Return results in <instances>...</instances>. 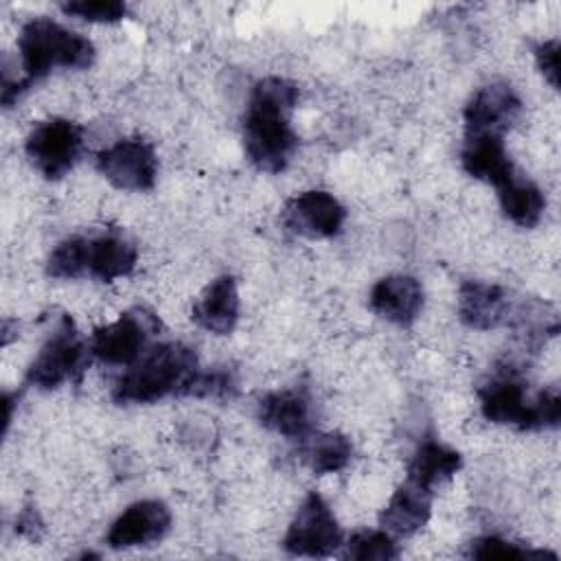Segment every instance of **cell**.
<instances>
[{
    "label": "cell",
    "instance_id": "6da1fadb",
    "mask_svg": "<svg viewBox=\"0 0 561 561\" xmlns=\"http://www.w3.org/2000/svg\"><path fill=\"white\" fill-rule=\"evenodd\" d=\"M300 90L283 77L259 79L250 92L243 116V149L248 160L267 173H280L298 149V136L289 125Z\"/></svg>",
    "mask_w": 561,
    "mask_h": 561
},
{
    "label": "cell",
    "instance_id": "7a4b0ae2",
    "mask_svg": "<svg viewBox=\"0 0 561 561\" xmlns=\"http://www.w3.org/2000/svg\"><path fill=\"white\" fill-rule=\"evenodd\" d=\"M24 77L4 81L2 105L9 107L24 90L37 79L46 77L53 68L81 70L94 61V46L81 33L68 31L48 18L28 20L18 37Z\"/></svg>",
    "mask_w": 561,
    "mask_h": 561
},
{
    "label": "cell",
    "instance_id": "3957f363",
    "mask_svg": "<svg viewBox=\"0 0 561 561\" xmlns=\"http://www.w3.org/2000/svg\"><path fill=\"white\" fill-rule=\"evenodd\" d=\"M197 355L182 342H160L145 351L114 383L112 399L121 405L153 403L182 394L197 370Z\"/></svg>",
    "mask_w": 561,
    "mask_h": 561
},
{
    "label": "cell",
    "instance_id": "277c9868",
    "mask_svg": "<svg viewBox=\"0 0 561 561\" xmlns=\"http://www.w3.org/2000/svg\"><path fill=\"white\" fill-rule=\"evenodd\" d=\"M478 397L484 419L500 425H513L517 430H543L557 427L561 419V397L557 388L543 390L530 399L524 383L511 373H502L486 381L478 390Z\"/></svg>",
    "mask_w": 561,
    "mask_h": 561
},
{
    "label": "cell",
    "instance_id": "5b68a950",
    "mask_svg": "<svg viewBox=\"0 0 561 561\" xmlns=\"http://www.w3.org/2000/svg\"><path fill=\"white\" fill-rule=\"evenodd\" d=\"M90 344L83 342L75 322L64 316L55 333L44 342L26 368V383L39 390H55L64 381L79 379L90 364Z\"/></svg>",
    "mask_w": 561,
    "mask_h": 561
},
{
    "label": "cell",
    "instance_id": "8992f818",
    "mask_svg": "<svg viewBox=\"0 0 561 561\" xmlns=\"http://www.w3.org/2000/svg\"><path fill=\"white\" fill-rule=\"evenodd\" d=\"M83 149V129L68 118H48L31 129L24 151L31 164L46 178H64L79 160Z\"/></svg>",
    "mask_w": 561,
    "mask_h": 561
},
{
    "label": "cell",
    "instance_id": "52a82bcc",
    "mask_svg": "<svg viewBox=\"0 0 561 561\" xmlns=\"http://www.w3.org/2000/svg\"><path fill=\"white\" fill-rule=\"evenodd\" d=\"M340 546H344V539L333 511L320 493L311 491L296 511L283 537V548L296 557H329Z\"/></svg>",
    "mask_w": 561,
    "mask_h": 561
},
{
    "label": "cell",
    "instance_id": "ba28073f",
    "mask_svg": "<svg viewBox=\"0 0 561 561\" xmlns=\"http://www.w3.org/2000/svg\"><path fill=\"white\" fill-rule=\"evenodd\" d=\"M158 327V318L147 309L125 311L118 320L94 329L90 351L105 364L131 366L145 353V346Z\"/></svg>",
    "mask_w": 561,
    "mask_h": 561
},
{
    "label": "cell",
    "instance_id": "9c48e42d",
    "mask_svg": "<svg viewBox=\"0 0 561 561\" xmlns=\"http://www.w3.org/2000/svg\"><path fill=\"white\" fill-rule=\"evenodd\" d=\"M96 169L116 188L149 191L156 184L158 158L147 140L125 138L96 153Z\"/></svg>",
    "mask_w": 561,
    "mask_h": 561
},
{
    "label": "cell",
    "instance_id": "30bf717a",
    "mask_svg": "<svg viewBox=\"0 0 561 561\" xmlns=\"http://www.w3.org/2000/svg\"><path fill=\"white\" fill-rule=\"evenodd\" d=\"M522 114V99L502 81L478 88L465 105V136H504Z\"/></svg>",
    "mask_w": 561,
    "mask_h": 561
},
{
    "label": "cell",
    "instance_id": "8fae6325",
    "mask_svg": "<svg viewBox=\"0 0 561 561\" xmlns=\"http://www.w3.org/2000/svg\"><path fill=\"white\" fill-rule=\"evenodd\" d=\"M280 219L283 226L294 234L329 239L342 230L346 221V208L327 191H305L287 199Z\"/></svg>",
    "mask_w": 561,
    "mask_h": 561
},
{
    "label": "cell",
    "instance_id": "7c38bea8",
    "mask_svg": "<svg viewBox=\"0 0 561 561\" xmlns=\"http://www.w3.org/2000/svg\"><path fill=\"white\" fill-rule=\"evenodd\" d=\"M171 528V511L160 500L129 504L110 526L105 541L110 548H136L160 541Z\"/></svg>",
    "mask_w": 561,
    "mask_h": 561
},
{
    "label": "cell",
    "instance_id": "4fadbf2b",
    "mask_svg": "<svg viewBox=\"0 0 561 561\" xmlns=\"http://www.w3.org/2000/svg\"><path fill=\"white\" fill-rule=\"evenodd\" d=\"M256 416L263 427L289 440L302 443L309 434H313L311 399L305 390H298V388L267 392L259 401Z\"/></svg>",
    "mask_w": 561,
    "mask_h": 561
},
{
    "label": "cell",
    "instance_id": "5bb4252c",
    "mask_svg": "<svg viewBox=\"0 0 561 561\" xmlns=\"http://www.w3.org/2000/svg\"><path fill=\"white\" fill-rule=\"evenodd\" d=\"M519 309L513 307L504 287L484 280H465L458 291L460 320L478 331L497 329L515 320Z\"/></svg>",
    "mask_w": 561,
    "mask_h": 561
},
{
    "label": "cell",
    "instance_id": "9a60e30c",
    "mask_svg": "<svg viewBox=\"0 0 561 561\" xmlns=\"http://www.w3.org/2000/svg\"><path fill=\"white\" fill-rule=\"evenodd\" d=\"M370 309L388 322L408 327L423 309V287L414 276L392 274L379 278L368 296Z\"/></svg>",
    "mask_w": 561,
    "mask_h": 561
},
{
    "label": "cell",
    "instance_id": "2e32d148",
    "mask_svg": "<svg viewBox=\"0 0 561 561\" xmlns=\"http://www.w3.org/2000/svg\"><path fill=\"white\" fill-rule=\"evenodd\" d=\"M432 515V491L405 480L383 506L379 522L392 537H410L419 533Z\"/></svg>",
    "mask_w": 561,
    "mask_h": 561
},
{
    "label": "cell",
    "instance_id": "e0dca14e",
    "mask_svg": "<svg viewBox=\"0 0 561 561\" xmlns=\"http://www.w3.org/2000/svg\"><path fill=\"white\" fill-rule=\"evenodd\" d=\"M460 162L471 178L489 182L495 188L515 175V167L506 153L502 136H465Z\"/></svg>",
    "mask_w": 561,
    "mask_h": 561
},
{
    "label": "cell",
    "instance_id": "ac0fdd59",
    "mask_svg": "<svg viewBox=\"0 0 561 561\" xmlns=\"http://www.w3.org/2000/svg\"><path fill=\"white\" fill-rule=\"evenodd\" d=\"M193 320L215 333V335H228L237 320H239V291H237V280L228 274L215 278L195 300L193 309Z\"/></svg>",
    "mask_w": 561,
    "mask_h": 561
},
{
    "label": "cell",
    "instance_id": "d6986e66",
    "mask_svg": "<svg viewBox=\"0 0 561 561\" xmlns=\"http://www.w3.org/2000/svg\"><path fill=\"white\" fill-rule=\"evenodd\" d=\"M136 245L118 234L88 239V274L103 283L127 276L136 267Z\"/></svg>",
    "mask_w": 561,
    "mask_h": 561
},
{
    "label": "cell",
    "instance_id": "ffe728a7",
    "mask_svg": "<svg viewBox=\"0 0 561 561\" xmlns=\"http://www.w3.org/2000/svg\"><path fill=\"white\" fill-rule=\"evenodd\" d=\"M460 467L462 456L456 449L438 440H425L416 447L414 456L410 458L408 480L432 491L436 484L454 478Z\"/></svg>",
    "mask_w": 561,
    "mask_h": 561
},
{
    "label": "cell",
    "instance_id": "44dd1931",
    "mask_svg": "<svg viewBox=\"0 0 561 561\" xmlns=\"http://www.w3.org/2000/svg\"><path fill=\"white\" fill-rule=\"evenodd\" d=\"M497 197L504 215L519 228H535L546 210L541 188L517 173L497 186Z\"/></svg>",
    "mask_w": 561,
    "mask_h": 561
},
{
    "label": "cell",
    "instance_id": "7402d4cb",
    "mask_svg": "<svg viewBox=\"0 0 561 561\" xmlns=\"http://www.w3.org/2000/svg\"><path fill=\"white\" fill-rule=\"evenodd\" d=\"M353 456L351 440L340 432L309 434L302 440V458L316 476L342 471Z\"/></svg>",
    "mask_w": 561,
    "mask_h": 561
},
{
    "label": "cell",
    "instance_id": "603a6c76",
    "mask_svg": "<svg viewBox=\"0 0 561 561\" xmlns=\"http://www.w3.org/2000/svg\"><path fill=\"white\" fill-rule=\"evenodd\" d=\"M344 559L357 561H390L399 557L397 541L386 530H357L344 543Z\"/></svg>",
    "mask_w": 561,
    "mask_h": 561
},
{
    "label": "cell",
    "instance_id": "cb8c5ba5",
    "mask_svg": "<svg viewBox=\"0 0 561 561\" xmlns=\"http://www.w3.org/2000/svg\"><path fill=\"white\" fill-rule=\"evenodd\" d=\"M50 278H79L88 274V239L70 237L61 241L46 261Z\"/></svg>",
    "mask_w": 561,
    "mask_h": 561
},
{
    "label": "cell",
    "instance_id": "d4e9b609",
    "mask_svg": "<svg viewBox=\"0 0 561 561\" xmlns=\"http://www.w3.org/2000/svg\"><path fill=\"white\" fill-rule=\"evenodd\" d=\"M469 557L473 559H522V557H552V552H541V550H528L519 543L506 541L502 537L495 535H486V537H478L469 543L467 550Z\"/></svg>",
    "mask_w": 561,
    "mask_h": 561
},
{
    "label": "cell",
    "instance_id": "484cf974",
    "mask_svg": "<svg viewBox=\"0 0 561 561\" xmlns=\"http://www.w3.org/2000/svg\"><path fill=\"white\" fill-rule=\"evenodd\" d=\"M59 7L66 15H75L85 22H118L127 13V4L121 0H75Z\"/></svg>",
    "mask_w": 561,
    "mask_h": 561
},
{
    "label": "cell",
    "instance_id": "4316f807",
    "mask_svg": "<svg viewBox=\"0 0 561 561\" xmlns=\"http://www.w3.org/2000/svg\"><path fill=\"white\" fill-rule=\"evenodd\" d=\"M234 377L230 370H195V375L184 386L182 394L188 397H230L234 392Z\"/></svg>",
    "mask_w": 561,
    "mask_h": 561
},
{
    "label": "cell",
    "instance_id": "83f0119b",
    "mask_svg": "<svg viewBox=\"0 0 561 561\" xmlns=\"http://www.w3.org/2000/svg\"><path fill=\"white\" fill-rule=\"evenodd\" d=\"M535 61L543 79L557 90L559 88V39H543L535 46Z\"/></svg>",
    "mask_w": 561,
    "mask_h": 561
},
{
    "label": "cell",
    "instance_id": "f1b7e54d",
    "mask_svg": "<svg viewBox=\"0 0 561 561\" xmlns=\"http://www.w3.org/2000/svg\"><path fill=\"white\" fill-rule=\"evenodd\" d=\"M15 528H18V533H22V535L35 537V530L39 528V524H37V519H35V513H33L31 508H24L22 515H20V519H18V524H15Z\"/></svg>",
    "mask_w": 561,
    "mask_h": 561
}]
</instances>
